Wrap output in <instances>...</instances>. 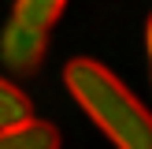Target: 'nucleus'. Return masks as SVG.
Wrapping results in <instances>:
<instances>
[{"mask_svg": "<svg viewBox=\"0 0 152 149\" xmlns=\"http://www.w3.org/2000/svg\"><path fill=\"white\" fill-rule=\"evenodd\" d=\"M63 82L89 119L119 149H152V112L104 63L78 56L63 67Z\"/></svg>", "mask_w": 152, "mask_h": 149, "instance_id": "nucleus-1", "label": "nucleus"}, {"mask_svg": "<svg viewBox=\"0 0 152 149\" xmlns=\"http://www.w3.org/2000/svg\"><path fill=\"white\" fill-rule=\"evenodd\" d=\"M45 52H48V30H37L11 15V22L0 34V60L15 71H34L45 60Z\"/></svg>", "mask_w": 152, "mask_h": 149, "instance_id": "nucleus-2", "label": "nucleus"}, {"mask_svg": "<svg viewBox=\"0 0 152 149\" xmlns=\"http://www.w3.org/2000/svg\"><path fill=\"white\" fill-rule=\"evenodd\" d=\"M0 149H59V131L48 119H19L0 127Z\"/></svg>", "mask_w": 152, "mask_h": 149, "instance_id": "nucleus-3", "label": "nucleus"}, {"mask_svg": "<svg viewBox=\"0 0 152 149\" xmlns=\"http://www.w3.org/2000/svg\"><path fill=\"white\" fill-rule=\"evenodd\" d=\"M67 0H15V19L30 22L37 30H52L56 19L63 15Z\"/></svg>", "mask_w": 152, "mask_h": 149, "instance_id": "nucleus-4", "label": "nucleus"}, {"mask_svg": "<svg viewBox=\"0 0 152 149\" xmlns=\"http://www.w3.org/2000/svg\"><path fill=\"white\" fill-rule=\"evenodd\" d=\"M26 116H34V112H30V97L22 93L19 86H11L7 78H0V127L19 123V119H26Z\"/></svg>", "mask_w": 152, "mask_h": 149, "instance_id": "nucleus-5", "label": "nucleus"}, {"mask_svg": "<svg viewBox=\"0 0 152 149\" xmlns=\"http://www.w3.org/2000/svg\"><path fill=\"white\" fill-rule=\"evenodd\" d=\"M145 41H148V63H152V15H148V26H145Z\"/></svg>", "mask_w": 152, "mask_h": 149, "instance_id": "nucleus-6", "label": "nucleus"}]
</instances>
